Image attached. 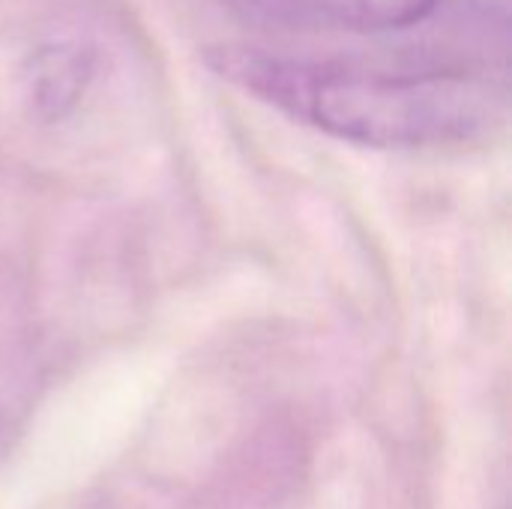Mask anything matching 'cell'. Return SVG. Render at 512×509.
I'll return each mask as SVG.
<instances>
[{"instance_id": "cell-1", "label": "cell", "mask_w": 512, "mask_h": 509, "mask_svg": "<svg viewBox=\"0 0 512 509\" xmlns=\"http://www.w3.org/2000/svg\"><path fill=\"white\" fill-rule=\"evenodd\" d=\"M228 84L330 138L375 150L489 141L507 120L504 93L465 69H372L303 60L249 45L204 51Z\"/></svg>"}, {"instance_id": "cell-2", "label": "cell", "mask_w": 512, "mask_h": 509, "mask_svg": "<svg viewBox=\"0 0 512 509\" xmlns=\"http://www.w3.org/2000/svg\"><path fill=\"white\" fill-rule=\"evenodd\" d=\"M96 75V51L81 42H45L21 69L24 102L39 123H60L84 99Z\"/></svg>"}, {"instance_id": "cell-3", "label": "cell", "mask_w": 512, "mask_h": 509, "mask_svg": "<svg viewBox=\"0 0 512 509\" xmlns=\"http://www.w3.org/2000/svg\"><path fill=\"white\" fill-rule=\"evenodd\" d=\"M438 9V0H309L306 27L384 33L423 24Z\"/></svg>"}, {"instance_id": "cell-4", "label": "cell", "mask_w": 512, "mask_h": 509, "mask_svg": "<svg viewBox=\"0 0 512 509\" xmlns=\"http://www.w3.org/2000/svg\"><path fill=\"white\" fill-rule=\"evenodd\" d=\"M237 12H243L252 21L261 24H279V27H306V9L309 0H228Z\"/></svg>"}, {"instance_id": "cell-5", "label": "cell", "mask_w": 512, "mask_h": 509, "mask_svg": "<svg viewBox=\"0 0 512 509\" xmlns=\"http://www.w3.org/2000/svg\"><path fill=\"white\" fill-rule=\"evenodd\" d=\"M0 429H3V417H0Z\"/></svg>"}]
</instances>
